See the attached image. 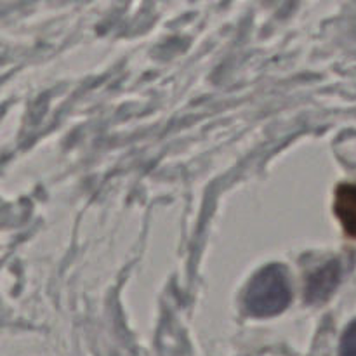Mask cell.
<instances>
[{"instance_id": "obj_4", "label": "cell", "mask_w": 356, "mask_h": 356, "mask_svg": "<svg viewBox=\"0 0 356 356\" xmlns=\"http://www.w3.org/2000/svg\"><path fill=\"white\" fill-rule=\"evenodd\" d=\"M339 356H356V322L351 323L341 339Z\"/></svg>"}, {"instance_id": "obj_1", "label": "cell", "mask_w": 356, "mask_h": 356, "mask_svg": "<svg viewBox=\"0 0 356 356\" xmlns=\"http://www.w3.org/2000/svg\"><path fill=\"white\" fill-rule=\"evenodd\" d=\"M292 299L291 282L284 266L270 264L257 271L249 282L243 296V305L249 315L270 318L287 309Z\"/></svg>"}, {"instance_id": "obj_2", "label": "cell", "mask_w": 356, "mask_h": 356, "mask_svg": "<svg viewBox=\"0 0 356 356\" xmlns=\"http://www.w3.org/2000/svg\"><path fill=\"white\" fill-rule=\"evenodd\" d=\"M339 277L341 268L337 261H329L325 266L309 275L308 284H306V301L312 302V305L327 301L336 291Z\"/></svg>"}, {"instance_id": "obj_3", "label": "cell", "mask_w": 356, "mask_h": 356, "mask_svg": "<svg viewBox=\"0 0 356 356\" xmlns=\"http://www.w3.org/2000/svg\"><path fill=\"white\" fill-rule=\"evenodd\" d=\"M334 212L344 232L356 238V184H341L337 188Z\"/></svg>"}]
</instances>
